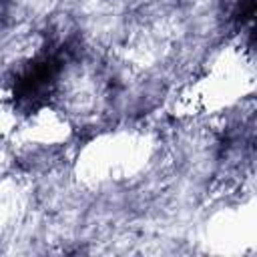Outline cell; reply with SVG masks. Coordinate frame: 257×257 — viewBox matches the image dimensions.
I'll use <instances>...</instances> for the list:
<instances>
[{"instance_id":"obj_1","label":"cell","mask_w":257,"mask_h":257,"mask_svg":"<svg viewBox=\"0 0 257 257\" xmlns=\"http://www.w3.org/2000/svg\"><path fill=\"white\" fill-rule=\"evenodd\" d=\"M153 147L151 135L139 128H116L98 135L78 153V179L98 189L139 179L153 159Z\"/></svg>"},{"instance_id":"obj_2","label":"cell","mask_w":257,"mask_h":257,"mask_svg":"<svg viewBox=\"0 0 257 257\" xmlns=\"http://www.w3.org/2000/svg\"><path fill=\"white\" fill-rule=\"evenodd\" d=\"M14 135V128H12V122H10V116H8V110L6 106L0 102V157H2V151L8 143V139H12Z\"/></svg>"}]
</instances>
